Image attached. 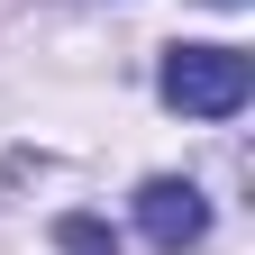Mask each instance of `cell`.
<instances>
[{
    "label": "cell",
    "mask_w": 255,
    "mask_h": 255,
    "mask_svg": "<svg viewBox=\"0 0 255 255\" xmlns=\"http://www.w3.org/2000/svg\"><path fill=\"white\" fill-rule=\"evenodd\" d=\"M255 91V55L246 46H173L164 55V101L182 119H237Z\"/></svg>",
    "instance_id": "6da1fadb"
},
{
    "label": "cell",
    "mask_w": 255,
    "mask_h": 255,
    "mask_svg": "<svg viewBox=\"0 0 255 255\" xmlns=\"http://www.w3.org/2000/svg\"><path fill=\"white\" fill-rule=\"evenodd\" d=\"M137 237H146V246H164V255L201 246V237H210V201H201V182L155 173V182L137 191Z\"/></svg>",
    "instance_id": "7a4b0ae2"
},
{
    "label": "cell",
    "mask_w": 255,
    "mask_h": 255,
    "mask_svg": "<svg viewBox=\"0 0 255 255\" xmlns=\"http://www.w3.org/2000/svg\"><path fill=\"white\" fill-rule=\"evenodd\" d=\"M55 246H64V255H119V237L101 228V219H64V228H55Z\"/></svg>",
    "instance_id": "3957f363"
},
{
    "label": "cell",
    "mask_w": 255,
    "mask_h": 255,
    "mask_svg": "<svg viewBox=\"0 0 255 255\" xmlns=\"http://www.w3.org/2000/svg\"><path fill=\"white\" fill-rule=\"evenodd\" d=\"M210 9H246V0H210Z\"/></svg>",
    "instance_id": "277c9868"
}]
</instances>
